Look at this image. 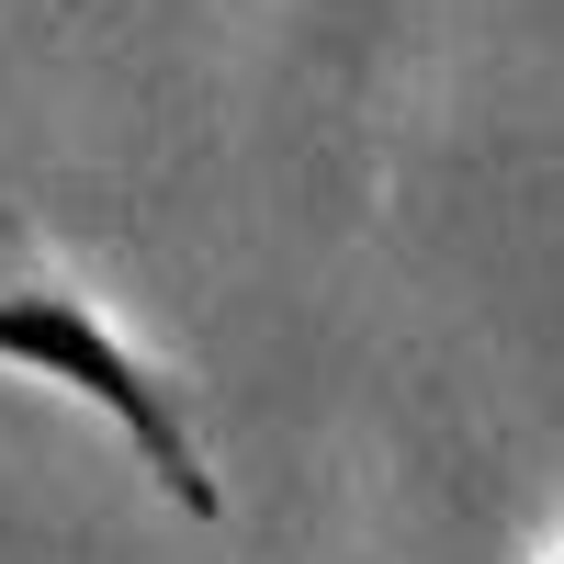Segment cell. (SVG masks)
<instances>
[{"label":"cell","mask_w":564,"mask_h":564,"mask_svg":"<svg viewBox=\"0 0 564 564\" xmlns=\"http://www.w3.org/2000/svg\"><path fill=\"white\" fill-rule=\"evenodd\" d=\"M0 361L68 384L79 406H102L113 430L135 441V463L159 475L170 508H193V520L226 508L215 463H204V441H193V417H181V395H170V372L135 350L90 294H68V282H45V271H23V260H0Z\"/></svg>","instance_id":"cell-1"},{"label":"cell","mask_w":564,"mask_h":564,"mask_svg":"<svg viewBox=\"0 0 564 564\" xmlns=\"http://www.w3.org/2000/svg\"><path fill=\"white\" fill-rule=\"evenodd\" d=\"M0 260H23V226H12V215H0Z\"/></svg>","instance_id":"cell-2"},{"label":"cell","mask_w":564,"mask_h":564,"mask_svg":"<svg viewBox=\"0 0 564 564\" xmlns=\"http://www.w3.org/2000/svg\"><path fill=\"white\" fill-rule=\"evenodd\" d=\"M542 564H564V553H542Z\"/></svg>","instance_id":"cell-3"}]
</instances>
